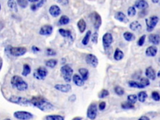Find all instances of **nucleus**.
Masks as SVG:
<instances>
[{
  "mask_svg": "<svg viewBox=\"0 0 160 120\" xmlns=\"http://www.w3.org/2000/svg\"><path fill=\"white\" fill-rule=\"evenodd\" d=\"M31 49L33 52H40V49L39 48H38L37 46H32V48H31Z\"/></svg>",
  "mask_w": 160,
  "mask_h": 120,
  "instance_id": "603ef678",
  "label": "nucleus"
},
{
  "mask_svg": "<svg viewBox=\"0 0 160 120\" xmlns=\"http://www.w3.org/2000/svg\"><path fill=\"white\" fill-rule=\"evenodd\" d=\"M63 79L66 83H70L73 79V70L69 64H65L60 69Z\"/></svg>",
  "mask_w": 160,
  "mask_h": 120,
  "instance_id": "7ed1b4c3",
  "label": "nucleus"
},
{
  "mask_svg": "<svg viewBox=\"0 0 160 120\" xmlns=\"http://www.w3.org/2000/svg\"><path fill=\"white\" fill-rule=\"evenodd\" d=\"M152 98L156 101H158L160 100V95L159 93L157 92H154L152 93Z\"/></svg>",
  "mask_w": 160,
  "mask_h": 120,
  "instance_id": "a18cd8bd",
  "label": "nucleus"
},
{
  "mask_svg": "<svg viewBox=\"0 0 160 120\" xmlns=\"http://www.w3.org/2000/svg\"><path fill=\"white\" fill-rule=\"evenodd\" d=\"M69 21H70V20L68 16L66 15H63L61 16L58 23L60 25H65V24H68L69 23Z\"/></svg>",
  "mask_w": 160,
  "mask_h": 120,
  "instance_id": "f704fd0d",
  "label": "nucleus"
},
{
  "mask_svg": "<svg viewBox=\"0 0 160 120\" xmlns=\"http://www.w3.org/2000/svg\"><path fill=\"white\" fill-rule=\"evenodd\" d=\"M73 81L74 84H75V85L79 87L83 86L84 85L85 81L82 78L80 77V76L77 74H75L73 76Z\"/></svg>",
  "mask_w": 160,
  "mask_h": 120,
  "instance_id": "f3484780",
  "label": "nucleus"
},
{
  "mask_svg": "<svg viewBox=\"0 0 160 120\" xmlns=\"http://www.w3.org/2000/svg\"><path fill=\"white\" fill-rule=\"evenodd\" d=\"M158 77H159L160 78V70L158 71Z\"/></svg>",
  "mask_w": 160,
  "mask_h": 120,
  "instance_id": "bf43d9fd",
  "label": "nucleus"
},
{
  "mask_svg": "<svg viewBox=\"0 0 160 120\" xmlns=\"http://www.w3.org/2000/svg\"><path fill=\"white\" fill-rule=\"evenodd\" d=\"M102 41L104 48H108L113 42V38L112 35L110 33H106L103 36Z\"/></svg>",
  "mask_w": 160,
  "mask_h": 120,
  "instance_id": "9d476101",
  "label": "nucleus"
},
{
  "mask_svg": "<svg viewBox=\"0 0 160 120\" xmlns=\"http://www.w3.org/2000/svg\"><path fill=\"white\" fill-rule=\"evenodd\" d=\"M159 86H160V84H159Z\"/></svg>",
  "mask_w": 160,
  "mask_h": 120,
  "instance_id": "e2e57ef3",
  "label": "nucleus"
},
{
  "mask_svg": "<svg viewBox=\"0 0 160 120\" xmlns=\"http://www.w3.org/2000/svg\"><path fill=\"white\" fill-rule=\"evenodd\" d=\"M54 88L62 93H68L71 90V86L69 84H57Z\"/></svg>",
  "mask_w": 160,
  "mask_h": 120,
  "instance_id": "4468645a",
  "label": "nucleus"
},
{
  "mask_svg": "<svg viewBox=\"0 0 160 120\" xmlns=\"http://www.w3.org/2000/svg\"><path fill=\"white\" fill-rule=\"evenodd\" d=\"M90 17L95 28L97 30H99V28L101 26L102 23V19L101 16L97 12H94L90 14Z\"/></svg>",
  "mask_w": 160,
  "mask_h": 120,
  "instance_id": "423d86ee",
  "label": "nucleus"
},
{
  "mask_svg": "<svg viewBox=\"0 0 160 120\" xmlns=\"http://www.w3.org/2000/svg\"><path fill=\"white\" fill-rule=\"evenodd\" d=\"M76 99V96L75 94H72V95L69 98V100L70 101H71V102H74V101H75Z\"/></svg>",
  "mask_w": 160,
  "mask_h": 120,
  "instance_id": "3c124183",
  "label": "nucleus"
},
{
  "mask_svg": "<svg viewBox=\"0 0 160 120\" xmlns=\"http://www.w3.org/2000/svg\"><path fill=\"white\" fill-rule=\"evenodd\" d=\"M138 120H150V119L148 117H147V116H141V117Z\"/></svg>",
  "mask_w": 160,
  "mask_h": 120,
  "instance_id": "864d4df0",
  "label": "nucleus"
},
{
  "mask_svg": "<svg viewBox=\"0 0 160 120\" xmlns=\"http://www.w3.org/2000/svg\"><path fill=\"white\" fill-rule=\"evenodd\" d=\"M148 97L147 93L145 92H141L138 94V99L141 103H143Z\"/></svg>",
  "mask_w": 160,
  "mask_h": 120,
  "instance_id": "72a5a7b5",
  "label": "nucleus"
},
{
  "mask_svg": "<svg viewBox=\"0 0 160 120\" xmlns=\"http://www.w3.org/2000/svg\"><path fill=\"white\" fill-rule=\"evenodd\" d=\"M45 2H46V0H40V1L38 3V4H36V6L38 8H40V7H42L44 5V3Z\"/></svg>",
  "mask_w": 160,
  "mask_h": 120,
  "instance_id": "8fccbe9b",
  "label": "nucleus"
},
{
  "mask_svg": "<svg viewBox=\"0 0 160 120\" xmlns=\"http://www.w3.org/2000/svg\"><path fill=\"white\" fill-rule=\"evenodd\" d=\"M49 12L53 17H58L61 14V9L57 5H52L49 9Z\"/></svg>",
  "mask_w": 160,
  "mask_h": 120,
  "instance_id": "2eb2a0df",
  "label": "nucleus"
},
{
  "mask_svg": "<svg viewBox=\"0 0 160 120\" xmlns=\"http://www.w3.org/2000/svg\"><path fill=\"white\" fill-rule=\"evenodd\" d=\"M129 28L133 31H137L139 30L141 28V24L137 21H135L132 22L129 25Z\"/></svg>",
  "mask_w": 160,
  "mask_h": 120,
  "instance_id": "bb28decb",
  "label": "nucleus"
},
{
  "mask_svg": "<svg viewBox=\"0 0 160 120\" xmlns=\"http://www.w3.org/2000/svg\"><path fill=\"white\" fill-rule=\"evenodd\" d=\"M46 120H65V119L64 117L61 115H51L46 116Z\"/></svg>",
  "mask_w": 160,
  "mask_h": 120,
  "instance_id": "473e14b6",
  "label": "nucleus"
},
{
  "mask_svg": "<svg viewBox=\"0 0 160 120\" xmlns=\"http://www.w3.org/2000/svg\"><path fill=\"white\" fill-rule=\"evenodd\" d=\"M149 40L153 45H158L160 43V36L158 35L153 34L149 36Z\"/></svg>",
  "mask_w": 160,
  "mask_h": 120,
  "instance_id": "412c9836",
  "label": "nucleus"
},
{
  "mask_svg": "<svg viewBox=\"0 0 160 120\" xmlns=\"http://www.w3.org/2000/svg\"><path fill=\"white\" fill-rule=\"evenodd\" d=\"M121 108L123 109H125V110H129V109L134 108V105H133V104L128 101V102L123 103L121 104Z\"/></svg>",
  "mask_w": 160,
  "mask_h": 120,
  "instance_id": "58836bf2",
  "label": "nucleus"
},
{
  "mask_svg": "<svg viewBox=\"0 0 160 120\" xmlns=\"http://www.w3.org/2000/svg\"><path fill=\"white\" fill-rule=\"evenodd\" d=\"M58 64V60L55 59H50L46 61L45 64L47 67L50 68H54Z\"/></svg>",
  "mask_w": 160,
  "mask_h": 120,
  "instance_id": "c756f323",
  "label": "nucleus"
},
{
  "mask_svg": "<svg viewBox=\"0 0 160 120\" xmlns=\"http://www.w3.org/2000/svg\"><path fill=\"white\" fill-rule=\"evenodd\" d=\"M123 37L125 39L126 41H132L135 39V36L133 33L128 31H126L124 33Z\"/></svg>",
  "mask_w": 160,
  "mask_h": 120,
  "instance_id": "c85d7f7f",
  "label": "nucleus"
},
{
  "mask_svg": "<svg viewBox=\"0 0 160 120\" xmlns=\"http://www.w3.org/2000/svg\"><path fill=\"white\" fill-rule=\"evenodd\" d=\"M77 26L78 29H79L80 32L81 33H83V32H84L85 30H86V23L83 19H80L78 21Z\"/></svg>",
  "mask_w": 160,
  "mask_h": 120,
  "instance_id": "4be33fe9",
  "label": "nucleus"
},
{
  "mask_svg": "<svg viewBox=\"0 0 160 120\" xmlns=\"http://www.w3.org/2000/svg\"><path fill=\"white\" fill-rule=\"evenodd\" d=\"M59 33L61 35V36L64 38H72V35H71V32L69 30H64V29H59L58 30Z\"/></svg>",
  "mask_w": 160,
  "mask_h": 120,
  "instance_id": "393cba45",
  "label": "nucleus"
},
{
  "mask_svg": "<svg viewBox=\"0 0 160 120\" xmlns=\"http://www.w3.org/2000/svg\"><path fill=\"white\" fill-rule=\"evenodd\" d=\"M9 52L11 55L15 57H19L23 56L27 52V49L25 47H13L10 46L9 49Z\"/></svg>",
  "mask_w": 160,
  "mask_h": 120,
  "instance_id": "39448f33",
  "label": "nucleus"
},
{
  "mask_svg": "<svg viewBox=\"0 0 160 120\" xmlns=\"http://www.w3.org/2000/svg\"><path fill=\"white\" fill-rule=\"evenodd\" d=\"M4 120H12V119H5Z\"/></svg>",
  "mask_w": 160,
  "mask_h": 120,
  "instance_id": "052dcab7",
  "label": "nucleus"
},
{
  "mask_svg": "<svg viewBox=\"0 0 160 120\" xmlns=\"http://www.w3.org/2000/svg\"><path fill=\"white\" fill-rule=\"evenodd\" d=\"M16 1L18 5L22 8H27L28 5V0H16Z\"/></svg>",
  "mask_w": 160,
  "mask_h": 120,
  "instance_id": "4c0bfd02",
  "label": "nucleus"
},
{
  "mask_svg": "<svg viewBox=\"0 0 160 120\" xmlns=\"http://www.w3.org/2000/svg\"><path fill=\"white\" fill-rule=\"evenodd\" d=\"M53 28L51 25L46 24L40 28L39 33L42 36H48L51 35L52 33H53Z\"/></svg>",
  "mask_w": 160,
  "mask_h": 120,
  "instance_id": "ddd939ff",
  "label": "nucleus"
},
{
  "mask_svg": "<svg viewBox=\"0 0 160 120\" xmlns=\"http://www.w3.org/2000/svg\"><path fill=\"white\" fill-rule=\"evenodd\" d=\"M86 62L93 68H96L98 65V59L95 54H88L86 56Z\"/></svg>",
  "mask_w": 160,
  "mask_h": 120,
  "instance_id": "f8f14e48",
  "label": "nucleus"
},
{
  "mask_svg": "<svg viewBox=\"0 0 160 120\" xmlns=\"http://www.w3.org/2000/svg\"><path fill=\"white\" fill-rule=\"evenodd\" d=\"M57 1L59 4H60L63 6H65V5H68V3H69V0H57Z\"/></svg>",
  "mask_w": 160,
  "mask_h": 120,
  "instance_id": "de8ad7c7",
  "label": "nucleus"
},
{
  "mask_svg": "<svg viewBox=\"0 0 160 120\" xmlns=\"http://www.w3.org/2000/svg\"><path fill=\"white\" fill-rule=\"evenodd\" d=\"M82 119V118H81V117H75V118H74L72 120H81Z\"/></svg>",
  "mask_w": 160,
  "mask_h": 120,
  "instance_id": "6e6d98bb",
  "label": "nucleus"
},
{
  "mask_svg": "<svg viewBox=\"0 0 160 120\" xmlns=\"http://www.w3.org/2000/svg\"><path fill=\"white\" fill-rule=\"evenodd\" d=\"M128 85L131 88H144L145 87L141 84L140 82H137L135 81H128Z\"/></svg>",
  "mask_w": 160,
  "mask_h": 120,
  "instance_id": "a878e982",
  "label": "nucleus"
},
{
  "mask_svg": "<svg viewBox=\"0 0 160 120\" xmlns=\"http://www.w3.org/2000/svg\"><path fill=\"white\" fill-rule=\"evenodd\" d=\"M123 58H124L123 52L120 49L116 48L114 53V59L116 61H120Z\"/></svg>",
  "mask_w": 160,
  "mask_h": 120,
  "instance_id": "5701e85b",
  "label": "nucleus"
},
{
  "mask_svg": "<svg viewBox=\"0 0 160 120\" xmlns=\"http://www.w3.org/2000/svg\"><path fill=\"white\" fill-rule=\"evenodd\" d=\"M105 108H106V103L104 102V101H102V102H101L99 104V109L100 111H103L105 109Z\"/></svg>",
  "mask_w": 160,
  "mask_h": 120,
  "instance_id": "09e8293b",
  "label": "nucleus"
},
{
  "mask_svg": "<svg viewBox=\"0 0 160 120\" xmlns=\"http://www.w3.org/2000/svg\"><path fill=\"white\" fill-rule=\"evenodd\" d=\"M136 9L134 6H131L129 7L128 9V15L130 17H133L136 14Z\"/></svg>",
  "mask_w": 160,
  "mask_h": 120,
  "instance_id": "a19ab883",
  "label": "nucleus"
},
{
  "mask_svg": "<svg viewBox=\"0 0 160 120\" xmlns=\"http://www.w3.org/2000/svg\"><path fill=\"white\" fill-rule=\"evenodd\" d=\"M31 8L33 11H36V9L38 8V7H37L36 5H32L31 6Z\"/></svg>",
  "mask_w": 160,
  "mask_h": 120,
  "instance_id": "5fc2aeb1",
  "label": "nucleus"
},
{
  "mask_svg": "<svg viewBox=\"0 0 160 120\" xmlns=\"http://www.w3.org/2000/svg\"><path fill=\"white\" fill-rule=\"evenodd\" d=\"M145 39H146V35H143L142 36H141V37L139 38L138 41V43H137L138 45L140 46H142L144 43Z\"/></svg>",
  "mask_w": 160,
  "mask_h": 120,
  "instance_id": "c03bdc74",
  "label": "nucleus"
},
{
  "mask_svg": "<svg viewBox=\"0 0 160 120\" xmlns=\"http://www.w3.org/2000/svg\"><path fill=\"white\" fill-rule=\"evenodd\" d=\"M29 1H30V2H31V3H35V2H38V1H39V0H28Z\"/></svg>",
  "mask_w": 160,
  "mask_h": 120,
  "instance_id": "4d7b16f0",
  "label": "nucleus"
},
{
  "mask_svg": "<svg viewBox=\"0 0 160 120\" xmlns=\"http://www.w3.org/2000/svg\"><path fill=\"white\" fill-rule=\"evenodd\" d=\"M14 116L20 120H30L33 119V115L27 111H16L14 113Z\"/></svg>",
  "mask_w": 160,
  "mask_h": 120,
  "instance_id": "1a4fd4ad",
  "label": "nucleus"
},
{
  "mask_svg": "<svg viewBox=\"0 0 160 120\" xmlns=\"http://www.w3.org/2000/svg\"><path fill=\"white\" fill-rule=\"evenodd\" d=\"M91 36V31H88L86 32V35H85V36H84L83 39H82V44L83 45L86 46L88 44L89 41H90Z\"/></svg>",
  "mask_w": 160,
  "mask_h": 120,
  "instance_id": "2f4dec72",
  "label": "nucleus"
},
{
  "mask_svg": "<svg viewBox=\"0 0 160 120\" xmlns=\"http://www.w3.org/2000/svg\"><path fill=\"white\" fill-rule=\"evenodd\" d=\"M114 92L116 93V94H118V96H122L125 94V90L122 87L120 86H116L114 88Z\"/></svg>",
  "mask_w": 160,
  "mask_h": 120,
  "instance_id": "c9c22d12",
  "label": "nucleus"
},
{
  "mask_svg": "<svg viewBox=\"0 0 160 120\" xmlns=\"http://www.w3.org/2000/svg\"><path fill=\"white\" fill-rule=\"evenodd\" d=\"M31 71V69L29 64H23V71H22V73H21L22 75L24 76H27L29 74H30Z\"/></svg>",
  "mask_w": 160,
  "mask_h": 120,
  "instance_id": "7c9ffc66",
  "label": "nucleus"
},
{
  "mask_svg": "<svg viewBox=\"0 0 160 120\" xmlns=\"http://www.w3.org/2000/svg\"><path fill=\"white\" fill-rule=\"evenodd\" d=\"M98 114V108L96 103H92L89 106L87 110V117L91 120L96 119Z\"/></svg>",
  "mask_w": 160,
  "mask_h": 120,
  "instance_id": "6e6552de",
  "label": "nucleus"
},
{
  "mask_svg": "<svg viewBox=\"0 0 160 120\" xmlns=\"http://www.w3.org/2000/svg\"><path fill=\"white\" fill-rule=\"evenodd\" d=\"M98 40V33L97 32L94 33L93 35H91V41L95 43V44H97Z\"/></svg>",
  "mask_w": 160,
  "mask_h": 120,
  "instance_id": "79ce46f5",
  "label": "nucleus"
},
{
  "mask_svg": "<svg viewBox=\"0 0 160 120\" xmlns=\"http://www.w3.org/2000/svg\"><path fill=\"white\" fill-rule=\"evenodd\" d=\"M114 18L116 20H117L118 21H120V22L125 23H128V21H129L128 19V18L126 17L125 14L121 12H118L116 14H115Z\"/></svg>",
  "mask_w": 160,
  "mask_h": 120,
  "instance_id": "dca6fc26",
  "label": "nucleus"
},
{
  "mask_svg": "<svg viewBox=\"0 0 160 120\" xmlns=\"http://www.w3.org/2000/svg\"><path fill=\"white\" fill-rule=\"evenodd\" d=\"M127 99L129 102H130L132 104H134L137 101L138 96L136 95V94H130V95L128 96Z\"/></svg>",
  "mask_w": 160,
  "mask_h": 120,
  "instance_id": "ea45409f",
  "label": "nucleus"
},
{
  "mask_svg": "<svg viewBox=\"0 0 160 120\" xmlns=\"http://www.w3.org/2000/svg\"><path fill=\"white\" fill-rule=\"evenodd\" d=\"M8 101H10L11 103L17 104L21 105V106H29L31 105V101L30 100H28L27 98L12 95L10 97Z\"/></svg>",
  "mask_w": 160,
  "mask_h": 120,
  "instance_id": "20e7f679",
  "label": "nucleus"
},
{
  "mask_svg": "<svg viewBox=\"0 0 160 120\" xmlns=\"http://www.w3.org/2000/svg\"><path fill=\"white\" fill-rule=\"evenodd\" d=\"M157 48L156 47L154 46H151L148 47V48L146 50V54L148 56L150 57H153L156 55V53H157Z\"/></svg>",
  "mask_w": 160,
  "mask_h": 120,
  "instance_id": "6ab92c4d",
  "label": "nucleus"
},
{
  "mask_svg": "<svg viewBox=\"0 0 160 120\" xmlns=\"http://www.w3.org/2000/svg\"><path fill=\"white\" fill-rule=\"evenodd\" d=\"M11 84L13 88H16L18 91L23 92L28 88V83L24 81V79L21 76L18 75L13 76L11 79Z\"/></svg>",
  "mask_w": 160,
  "mask_h": 120,
  "instance_id": "f03ea898",
  "label": "nucleus"
},
{
  "mask_svg": "<svg viewBox=\"0 0 160 120\" xmlns=\"http://www.w3.org/2000/svg\"><path fill=\"white\" fill-rule=\"evenodd\" d=\"M46 54L47 56H56L57 52L55 51L51 48H48L46 49Z\"/></svg>",
  "mask_w": 160,
  "mask_h": 120,
  "instance_id": "49530a36",
  "label": "nucleus"
},
{
  "mask_svg": "<svg viewBox=\"0 0 160 120\" xmlns=\"http://www.w3.org/2000/svg\"><path fill=\"white\" fill-rule=\"evenodd\" d=\"M109 94L110 93H109L107 89H103L98 93V98H101V99H103V98H105L107 96H108Z\"/></svg>",
  "mask_w": 160,
  "mask_h": 120,
  "instance_id": "e433bc0d",
  "label": "nucleus"
},
{
  "mask_svg": "<svg viewBox=\"0 0 160 120\" xmlns=\"http://www.w3.org/2000/svg\"><path fill=\"white\" fill-rule=\"evenodd\" d=\"M146 76L151 80H155L156 78V73L152 67H148L146 70Z\"/></svg>",
  "mask_w": 160,
  "mask_h": 120,
  "instance_id": "a211bd4d",
  "label": "nucleus"
},
{
  "mask_svg": "<svg viewBox=\"0 0 160 120\" xmlns=\"http://www.w3.org/2000/svg\"><path fill=\"white\" fill-rule=\"evenodd\" d=\"M78 71H79V73L81 76V78H82L84 81H86L89 78V71L87 69L84 68H80L78 70Z\"/></svg>",
  "mask_w": 160,
  "mask_h": 120,
  "instance_id": "b1692460",
  "label": "nucleus"
},
{
  "mask_svg": "<svg viewBox=\"0 0 160 120\" xmlns=\"http://www.w3.org/2000/svg\"><path fill=\"white\" fill-rule=\"evenodd\" d=\"M152 1V2L153 3H158L160 0H151Z\"/></svg>",
  "mask_w": 160,
  "mask_h": 120,
  "instance_id": "13d9d810",
  "label": "nucleus"
},
{
  "mask_svg": "<svg viewBox=\"0 0 160 120\" xmlns=\"http://www.w3.org/2000/svg\"><path fill=\"white\" fill-rule=\"evenodd\" d=\"M8 6L9 7V8L10 9H12V11H13V12H18V6L16 5V3L15 2L14 0H8Z\"/></svg>",
  "mask_w": 160,
  "mask_h": 120,
  "instance_id": "cd10ccee",
  "label": "nucleus"
},
{
  "mask_svg": "<svg viewBox=\"0 0 160 120\" xmlns=\"http://www.w3.org/2000/svg\"><path fill=\"white\" fill-rule=\"evenodd\" d=\"M48 73V72L46 69L44 67L41 66L36 69L34 73H33V75H34V77L37 79L44 80L47 76Z\"/></svg>",
  "mask_w": 160,
  "mask_h": 120,
  "instance_id": "0eeeda50",
  "label": "nucleus"
},
{
  "mask_svg": "<svg viewBox=\"0 0 160 120\" xmlns=\"http://www.w3.org/2000/svg\"><path fill=\"white\" fill-rule=\"evenodd\" d=\"M140 83L142 84L144 87L149 86L150 84V82L149 81V79L146 78H142L140 79Z\"/></svg>",
  "mask_w": 160,
  "mask_h": 120,
  "instance_id": "37998d69",
  "label": "nucleus"
},
{
  "mask_svg": "<svg viewBox=\"0 0 160 120\" xmlns=\"http://www.w3.org/2000/svg\"><path fill=\"white\" fill-rule=\"evenodd\" d=\"M159 62H160V58H159Z\"/></svg>",
  "mask_w": 160,
  "mask_h": 120,
  "instance_id": "680f3d73",
  "label": "nucleus"
},
{
  "mask_svg": "<svg viewBox=\"0 0 160 120\" xmlns=\"http://www.w3.org/2000/svg\"><path fill=\"white\" fill-rule=\"evenodd\" d=\"M30 101L31 105L38 108L42 111H51L54 108L53 105L42 96H33Z\"/></svg>",
  "mask_w": 160,
  "mask_h": 120,
  "instance_id": "f257e3e1",
  "label": "nucleus"
},
{
  "mask_svg": "<svg viewBox=\"0 0 160 120\" xmlns=\"http://www.w3.org/2000/svg\"><path fill=\"white\" fill-rule=\"evenodd\" d=\"M135 7L140 9H144L148 7V3L145 0H138L135 3Z\"/></svg>",
  "mask_w": 160,
  "mask_h": 120,
  "instance_id": "aec40b11",
  "label": "nucleus"
},
{
  "mask_svg": "<svg viewBox=\"0 0 160 120\" xmlns=\"http://www.w3.org/2000/svg\"><path fill=\"white\" fill-rule=\"evenodd\" d=\"M158 22V18L156 16L150 17L149 19L146 20V24L147 26V31H151Z\"/></svg>",
  "mask_w": 160,
  "mask_h": 120,
  "instance_id": "9b49d317",
  "label": "nucleus"
}]
</instances>
